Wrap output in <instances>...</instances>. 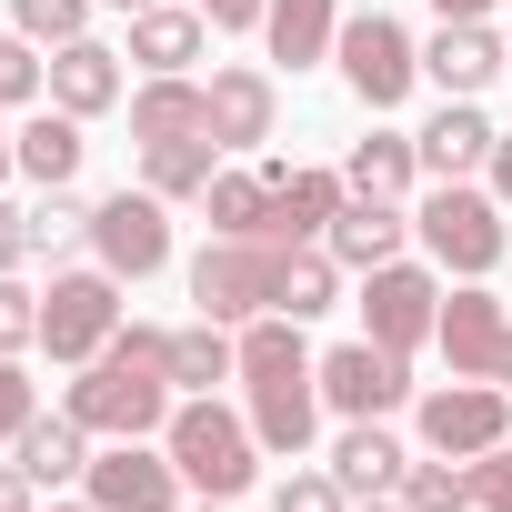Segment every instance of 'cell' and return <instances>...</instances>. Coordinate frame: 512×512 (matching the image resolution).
<instances>
[{
  "mask_svg": "<svg viewBox=\"0 0 512 512\" xmlns=\"http://www.w3.org/2000/svg\"><path fill=\"white\" fill-rule=\"evenodd\" d=\"M71 422H81V432H101V442L171 432V332H151V322L111 332V352L71 382Z\"/></svg>",
  "mask_w": 512,
  "mask_h": 512,
  "instance_id": "cell-1",
  "label": "cell"
},
{
  "mask_svg": "<svg viewBox=\"0 0 512 512\" xmlns=\"http://www.w3.org/2000/svg\"><path fill=\"white\" fill-rule=\"evenodd\" d=\"M251 452H262V432H251L241 412H221L211 392L171 412V462H181V482H191V492H211V502L251 492V472H262Z\"/></svg>",
  "mask_w": 512,
  "mask_h": 512,
  "instance_id": "cell-2",
  "label": "cell"
},
{
  "mask_svg": "<svg viewBox=\"0 0 512 512\" xmlns=\"http://www.w3.org/2000/svg\"><path fill=\"white\" fill-rule=\"evenodd\" d=\"M412 231H422V251L442 272H462V282H482L492 262H502V201H482V191H462V181H432V201L412 211Z\"/></svg>",
  "mask_w": 512,
  "mask_h": 512,
  "instance_id": "cell-3",
  "label": "cell"
},
{
  "mask_svg": "<svg viewBox=\"0 0 512 512\" xmlns=\"http://www.w3.org/2000/svg\"><path fill=\"white\" fill-rule=\"evenodd\" d=\"M272 282H282V241H211L191 262L201 322H262L272 312Z\"/></svg>",
  "mask_w": 512,
  "mask_h": 512,
  "instance_id": "cell-4",
  "label": "cell"
},
{
  "mask_svg": "<svg viewBox=\"0 0 512 512\" xmlns=\"http://www.w3.org/2000/svg\"><path fill=\"white\" fill-rule=\"evenodd\" d=\"M332 61H342V81H352V101H362V111H392V101L422 81V51H412V31H402L392 11H362V21H342Z\"/></svg>",
  "mask_w": 512,
  "mask_h": 512,
  "instance_id": "cell-5",
  "label": "cell"
},
{
  "mask_svg": "<svg viewBox=\"0 0 512 512\" xmlns=\"http://www.w3.org/2000/svg\"><path fill=\"white\" fill-rule=\"evenodd\" d=\"M111 332H121V282H111V272H61V282L41 292V342H51V362H101Z\"/></svg>",
  "mask_w": 512,
  "mask_h": 512,
  "instance_id": "cell-6",
  "label": "cell"
},
{
  "mask_svg": "<svg viewBox=\"0 0 512 512\" xmlns=\"http://www.w3.org/2000/svg\"><path fill=\"white\" fill-rule=\"evenodd\" d=\"M91 251H101L111 282L161 272V262H171V211H161V191H111V201L91 211Z\"/></svg>",
  "mask_w": 512,
  "mask_h": 512,
  "instance_id": "cell-7",
  "label": "cell"
},
{
  "mask_svg": "<svg viewBox=\"0 0 512 512\" xmlns=\"http://www.w3.org/2000/svg\"><path fill=\"white\" fill-rule=\"evenodd\" d=\"M362 322H372L382 352L412 362V352L432 342V322H442V282L412 272V262H382V272H362Z\"/></svg>",
  "mask_w": 512,
  "mask_h": 512,
  "instance_id": "cell-8",
  "label": "cell"
},
{
  "mask_svg": "<svg viewBox=\"0 0 512 512\" xmlns=\"http://www.w3.org/2000/svg\"><path fill=\"white\" fill-rule=\"evenodd\" d=\"M512 432V392L502 382H442V392H422V442L442 452V462H472V452H492Z\"/></svg>",
  "mask_w": 512,
  "mask_h": 512,
  "instance_id": "cell-9",
  "label": "cell"
},
{
  "mask_svg": "<svg viewBox=\"0 0 512 512\" xmlns=\"http://www.w3.org/2000/svg\"><path fill=\"white\" fill-rule=\"evenodd\" d=\"M432 342H442V362H452V382H492V372H502V342H512V322H502V302H492L482 282H462V292L442 302V322H432Z\"/></svg>",
  "mask_w": 512,
  "mask_h": 512,
  "instance_id": "cell-10",
  "label": "cell"
},
{
  "mask_svg": "<svg viewBox=\"0 0 512 512\" xmlns=\"http://www.w3.org/2000/svg\"><path fill=\"white\" fill-rule=\"evenodd\" d=\"M81 482H91L101 512H181V462L171 452H141V442H111Z\"/></svg>",
  "mask_w": 512,
  "mask_h": 512,
  "instance_id": "cell-11",
  "label": "cell"
},
{
  "mask_svg": "<svg viewBox=\"0 0 512 512\" xmlns=\"http://www.w3.org/2000/svg\"><path fill=\"white\" fill-rule=\"evenodd\" d=\"M402 392H412V382H402V352H382L372 332H362V342H342V352L322 362V402H332V412H352V422H382Z\"/></svg>",
  "mask_w": 512,
  "mask_h": 512,
  "instance_id": "cell-12",
  "label": "cell"
},
{
  "mask_svg": "<svg viewBox=\"0 0 512 512\" xmlns=\"http://www.w3.org/2000/svg\"><path fill=\"white\" fill-rule=\"evenodd\" d=\"M272 121H282L272 71H251V61L211 71V141H221V151H262V141H272Z\"/></svg>",
  "mask_w": 512,
  "mask_h": 512,
  "instance_id": "cell-13",
  "label": "cell"
},
{
  "mask_svg": "<svg viewBox=\"0 0 512 512\" xmlns=\"http://www.w3.org/2000/svg\"><path fill=\"white\" fill-rule=\"evenodd\" d=\"M402 201H372V191H352L342 211H332V231H322V251L342 272H382V262H402Z\"/></svg>",
  "mask_w": 512,
  "mask_h": 512,
  "instance_id": "cell-14",
  "label": "cell"
},
{
  "mask_svg": "<svg viewBox=\"0 0 512 512\" xmlns=\"http://www.w3.org/2000/svg\"><path fill=\"white\" fill-rule=\"evenodd\" d=\"M352 201V181H332V171H272V221H262V241H322L332 231V211Z\"/></svg>",
  "mask_w": 512,
  "mask_h": 512,
  "instance_id": "cell-15",
  "label": "cell"
},
{
  "mask_svg": "<svg viewBox=\"0 0 512 512\" xmlns=\"http://www.w3.org/2000/svg\"><path fill=\"white\" fill-rule=\"evenodd\" d=\"M422 71L442 81V101H472V91H482L492 71H512V51H502V41H492L482 21H442V41L422 51Z\"/></svg>",
  "mask_w": 512,
  "mask_h": 512,
  "instance_id": "cell-16",
  "label": "cell"
},
{
  "mask_svg": "<svg viewBox=\"0 0 512 512\" xmlns=\"http://www.w3.org/2000/svg\"><path fill=\"white\" fill-rule=\"evenodd\" d=\"M201 41H211V21L201 11H171V0H151V11H131V61L161 81V71H191L201 61Z\"/></svg>",
  "mask_w": 512,
  "mask_h": 512,
  "instance_id": "cell-17",
  "label": "cell"
},
{
  "mask_svg": "<svg viewBox=\"0 0 512 512\" xmlns=\"http://www.w3.org/2000/svg\"><path fill=\"white\" fill-rule=\"evenodd\" d=\"M51 101H61L71 121L111 111V101H121V51H101V41H61V61H51Z\"/></svg>",
  "mask_w": 512,
  "mask_h": 512,
  "instance_id": "cell-18",
  "label": "cell"
},
{
  "mask_svg": "<svg viewBox=\"0 0 512 512\" xmlns=\"http://www.w3.org/2000/svg\"><path fill=\"white\" fill-rule=\"evenodd\" d=\"M191 131H211V91L181 81V71H161V81L131 101V141L151 151V141H191Z\"/></svg>",
  "mask_w": 512,
  "mask_h": 512,
  "instance_id": "cell-19",
  "label": "cell"
},
{
  "mask_svg": "<svg viewBox=\"0 0 512 512\" xmlns=\"http://www.w3.org/2000/svg\"><path fill=\"white\" fill-rule=\"evenodd\" d=\"M412 141H422V171H432V181H462V171H482V161H492V141H502V131H492L472 101H442V121H432V131H412Z\"/></svg>",
  "mask_w": 512,
  "mask_h": 512,
  "instance_id": "cell-20",
  "label": "cell"
},
{
  "mask_svg": "<svg viewBox=\"0 0 512 512\" xmlns=\"http://www.w3.org/2000/svg\"><path fill=\"white\" fill-rule=\"evenodd\" d=\"M312 412H322V372L251 382V432H262L272 452H302V442H312Z\"/></svg>",
  "mask_w": 512,
  "mask_h": 512,
  "instance_id": "cell-21",
  "label": "cell"
},
{
  "mask_svg": "<svg viewBox=\"0 0 512 512\" xmlns=\"http://www.w3.org/2000/svg\"><path fill=\"white\" fill-rule=\"evenodd\" d=\"M402 472H412V462H402V442H392L382 422H352V432L332 442V482H342V492H362V502H382Z\"/></svg>",
  "mask_w": 512,
  "mask_h": 512,
  "instance_id": "cell-22",
  "label": "cell"
},
{
  "mask_svg": "<svg viewBox=\"0 0 512 512\" xmlns=\"http://www.w3.org/2000/svg\"><path fill=\"white\" fill-rule=\"evenodd\" d=\"M262 31H272V61L312 71V61H332V41H342V11H332V0H272V11H262Z\"/></svg>",
  "mask_w": 512,
  "mask_h": 512,
  "instance_id": "cell-23",
  "label": "cell"
},
{
  "mask_svg": "<svg viewBox=\"0 0 512 512\" xmlns=\"http://www.w3.org/2000/svg\"><path fill=\"white\" fill-rule=\"evenodd\" d=\"M342 302V262L322 241H292L282 251V282H272V312H292V322H312V312H332Z\"/></svg>",
  "mask_w": 512,
  "mask_h": 512,
  "instance_id": "cell-24",
  "label": "cell"
},
{
  "mask_svg": "<svg viewBox=\"0 0 512 512\" xmlns=\"http://www.w3.org/2000/svg\"><path fill=\"white\" fill-rule=\"evenodd\" d=\"M342 181H352V191H372V201H402V191L422 181V141H402V131H372V141H352Z\"/></svg>",
  "mask_w": 512,
  "mask_h": 512,
  "instance_id": "cell-25",
  "label": "cell"
},
{
  "mask_svg": "<svg viewBox=\"0 0 512 512\" xmlns=\"http://www.w3.org/2000/svg\"><path fill=\"white\" fill-rule=\"evenodd\" d=\"M11 452H21V472H31L41 492H61V482H81V472H91V432H81L71 412H61V422H31Z\"/></svg>",
  "mask_w": 512,
  "mask_h": 512,
  "instance_id": "cell-26",
  "label": "cell"
},
{
  "mask_svg": "<svg viewBox=\"0 0 512 512\" xmlns=\"http://www.w3.org/2000/svg\"><path fill=\"white\" fill-rule=\"evenodd\" d=\"M11 141H21V171H31L41 191H61V181L81 171V151H91V141H81V121H71L61 101H51V111H41L31 131H11Z\"/></svg>",
  "mask_w": 512,
  "mask_h": 512,
  "instance_id": "cell-27",
  "label": "cell"
},
{
  "mask_svg": "<svg viewBox=\"0 0 512 512\" xmlns=\"http://www.w3.org/2000/svg\"><path fill=\"white\" fill-rule=\"evenodd\" d=\"M211 231L221 241H262V221H272V171H211Z\"/></svg>",
  "mask_w": 512,
  "mask_h": 512,
  "instance_id": "cell-28",
  "label": "cell"
},
{
  "mask_svg": "<svg viewBox=\"0 0 512 512\" xmlns=\"http://www.w3.org/2000/svg\"><path fill=\"white\" fill-rule=\"evenodd\" d=\"M211 131H191V141H151L141 151V191H161V201H181V191H211Z\"/></svg>",
  "mask_w": 512,
  "mask_h": 512,
  "instance_id": "cell-29",
  "label": "cell"
},
{
  "mask_svg": "<svg viewBox=\"0 0 512 512\" xmlns=\"http://www.w3.org/2000/svg\"><path fill=\"white\" fill-rule=\"evenodd\" d=\"M221 372H241V342H231L221 322H191V332H171V382H191V392H211Z\"/></svg>",
  "mask_w": 512,
  "mask_h": 512,
  "instance_id": "cell-30",
  "label": "cell"
},
{
  "mask_svg": "<svg viewBox=\"0 0 512 512\" xmlns=\"http://www.w3.org/2000/svg\"><path fill=\"white\" fill-rule=\"evenodd\" d=\"M402 502H412V512H472V472H452V462H412V472H402Z\"/></svg>",
  "mask_w": 512,
  "mask_h": 512,
  "instance_id": "cell-31",
  "label": "cell"
},
{
  "mask_svg": "<svg viewBox=\"0 0 512 512\" xmlns=\"http://www.w3.org/2000/svg\"><path fill=\"white\" fill-rule=\"evenodd\" d=\"M81 21H91V0H11V31L21 41H81Z\"/></svg>",
  "mask_w": 512,
  "mask_h": 512,
  "instance_id": "cell-32",
  "label": "cell"
},
{
  "mask_svg": "<svg viewBox=\"0 0 512 512\" xmlns=\"http://www.w3.org/2000/svg\"><path fill=\"white\" fill-rule=\"evenodd\" d=\"M21 231H31V251H61V241H81L91 231V211L71 201V181L61 191H41V211H21Z\"/></svg>",
  "mask_w": 512,
  "mask_h": 512,
  "instance_id": "cell-33",
  "label": "cell"
},
{
  "mask_svg": "<svg viewBox=\"0 0 512 512\" xmlns=\"http://www.w3.org/2000/svg\"><path fill=\"white\" fill-rule=\"evenodd\" d=\"M41 91H51V61H31L21 31H0V111H21V101H41Z\"/></svg>",
  "mask_w": 512,
  "mask_h": 512,
  "instance_id": "cell-34",
  "label": "cell"
},
{
  "mask_svg": "<svg viewBox=\"0 0 512 512\" xmlns=\"http://www.w3.org/2000/svg\"><path fill=\"white\" fill-rule=\"evenodd\" d=\"M31 422H41V382H31L11 352H0V442H21Z\"/></svg>",
  "mask_w": 512,
  "mask_h": 512,
  "instance_id": "cell-35",
  "label": "cell"
},
{
  "mask_svg": "<svg viewBox=\"0 0 512 512\" xmlns=\"http://www.w3.org/2000/svg\"><path fill=\"white\" fill-rule=\"evenodd\" d=\"M272 512H352V492H342L332 472H292V482L272 492Z\"/></svg>",
  "mask_w": 512,
  "mask_h": 512,
  "instance_id": "cell-36",
  "label": "cell"
},
{
  "mask_svg": "<svg viewBox=\"0 0 512 512\" xmlns=\"http://www.w3.org/2000/svg\"><path fill=\"white\" fill-rule=\"evenodd\" d=\"M21 342H41V302L0 272V352H21Z\"/></svg>",
  "mask_w": 512,
  "mask_h": 512,
  "instance_id": "cell-37",
  "label": "cell"
},
{
  "mask_svg": "<svg viewBox=\"0 0 512 512\" xmlns=\"http://www.w3.org/2000/svg\"><path fill=\"white\" fill-rule=\"evenodd\" d=\"M472 502H482V512H512V452H502V442L472 452Z\"/></svg>",
  "mask_w": 512,
  "mask_h": 512,
  "instance_id": "cell-38",
  "label": "cell"
},
{
  "mask_svg": "<svg viewBox=\"0 0 512 512\" xmlns=\"http://www.w3.org/2000/svg\"><path fill=\"white\" fill-rule=\"evenodd\" d=\"M191 11H201L211 31H262V11H272V0H191Z\"/></svg>",
  "mask_w": 512,
  "mask_h": 512,
  "instance_id": "cell-39",
  "label": "cell"
},
{
  "mask_svg": "<svg viewBox=\"0 0 512 512\" xmlns=\"http://www.w3.org/2000/svg\"><path fill=\"white\" fill-rule=\"evenodd\" d=\"M31 492H41V482H31L21 462H0V512H31Z\"/></svg>",
  "mask_w": 512,
  "mask_h": 512,
  "instance_id": "cell-40",
  "label": "cell"
},
{
  "mask_svg": "<svg viewBox=\"0 0 512 512\" xmlns=\"http://www.w3.org/2000/svg\"><path fill=\"white\" fill-rule=\"evenodd\" d=\"M21 251H31V231H21V211H11V201H0V272H11Z\"/></svg>",
  "mask_w": 512,
  "mask_h": 512,
  "instance_id": "cell-41",
  "label": "cell"
},
{
  "mask_svg": "<svg viewBox=\"0 0 512 512\" xmlns=\"http://www.w3.org/2000/svg\"><path fill=\"white\" fill-rule=\"evenodd\" d=\"M492 201H512V141H492Z\"/></svg>",
  "mask_w": 512,
  "mask_h": 512,
  "instance_id": "cell-42",
  "label": "cell"
},
{
  "mask_svg": "<svg viewBox=\"0 0 512 512\" xmlns=\"http://www.w3.org/2000/svg\"><path fill=\"white\" fill-rule=\"evenodd\" d=\"M442 21H482V11H502V0H432Z\"/></svg>",
  "mask_w": 512,
  "mask_h": 512,
  "instance_id": "cell-43",
  "label": "cell"
},
{
  "mask_svg": "<svg viewBox=\"0 0 512 512\" xmlns=\"http://www.w3.org/2000/svg\"><path fill=\"white\" fill-rule=\"evenodd\" d=\"M11 171H21V141H11V131H0V181H11Z\"/></svg>",
  "mask_w": 512,
  "mask_h": 512,
  "instance_id": "cell-44",
  "label": "cell"
},
{
  "mask_svg": "<svg viewBox=\"0 0 512 512\" xmlns=\"http://www.w3.org/2000/svg\"><path fill=\"white\" fill-rule=\"evenodd\" d=\"M492 382H502V392H512V342H502V372H492Z\"/></svg>",
  "mask_w": 512,
  "mask_h": 512,
  "instance_id": "cell-45",
  "label": "cell"
},
{
  "mask_svg": "<svg viewBox=\"0 0 512 512\" xmlns=\"http://www.w3.org/2000/svg\"><path fill=\"white\" fill-rule=\"evenodd\" d=\"M362 512H412V502H362Z\"/></svg>",
  "mask_w": 512,
  "mask_h": 512,
  "instance_id": "cell-46",
  "label": "cell"
},
{
  "mask_svg": "<svg viewBox=\"0 0 512 512\" xmlns=\"http://www.w3.org/2000/svg\"><path fill=\"white\" fill-rule=\"evenodd\" d=\"M51 512H101V502H51Z\"/></svg>",
  "mask_w": 512,
  "mask_h": 512,
  "instance_id": "cell-47",
  "label": "cell"
},
{
  "mask_svg": "<svg viewBox=\"0 0 512 512\" xmlns=\"http://www.w3.org/2000/svg\"><path fill=\"white\" fill-rule=\"evenodd\" d=\"M111 11H151V0H111Z\"/></svg>",
  "mask_w": 512,
  "mask_h": 512,
  "instance_id": "cell-48",
  "label": "cell"
},
{
  "mask_svg": "<svg viewBox=\"0 0 512 512\" xmlns=\"http://www.w3.org/2000/svg\"><path fill=\"white\" fill-rule=\"evenodd\" d=\"M201 512H221V502H201Z\"/></svg>",
  "mask_w": 512,
  "mask_h": 512,
  "instance_id": "cell-49",
  "label": "cell"
},
{
  "mask_svg": "<svg viewBox=\"0 0 512 512\" xmlns=\"http://www.w3.org/2000/svg\"><path fill=\"white\" fill-rule=\"evenodd\" d=\"M502 51H512V41H502Z\"/></svg>",
  "mask_w": 512,
  "mask_h": 512,
  "instance_id": "cell-50",
  "label": "cell"
}]
</instances>
